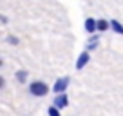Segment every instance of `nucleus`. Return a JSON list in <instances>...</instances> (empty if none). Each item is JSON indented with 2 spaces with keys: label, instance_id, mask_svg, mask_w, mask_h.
<instances>
[{
  "label": "nucleus",
  "instance_id": "11",
  "mask_svg": "<svg viewBox=\"0 0 123 116\" xmlns=\"http://www.w3.org/2000/svg\"><path fill=\"white\" fill-rule=\"evenodd\" d=\"M0 64H2V62H0Z\"/></svg>",
  "mask_w": 123,
  "mask_h": 116
},
{
  "label": "nucleus",
  "instance_id": "4",
  "mask_svg": "<svg viewBox=\"0 0 123 116\" xmlns=\"http://www.w3.org/2000/svg\"><path fill=\"white\" fill-rule=\"evenodd\" d=\"M54 105H56V107H65V105H67V96H65V94L58 96L56 100H54Z\"/></svg>",
  "mask_w": 123,
  "mask_h": 116
},
{
  "label": "nucleus",
  "instance_id": "1",
  "mask_svg": "<svg viewBox=\"0 0 123 116\" xmlns=\"http://www.w3.org/2000/svg\"><path fill=\"white\" fill-rule=\"evenodd\" d=\"M47 85L43 84V82H35V84L31 85V93L35 94V96H43V94L47 93Z\"/></svg>",
  "mask_w": 123,
  "mask_h": 116
},
{
  "label": "nucleus",
  "instance_id": "3",
  "mask_svg": "<svg viewBox=\"0 0 123 116\" xmlns=\"http://www.w3.org/2000/svg\"><path fill=\"white\" fill-rule=\"evenodd\" d=\"M87 62H89V54H87V53H81V54H80V60L76 62V67H78V69H81Z\"/></svg>",
  "mask_w": 123,
  "mask_h": 116
},
{
  "label": "nucleus",
  "instance_id": "9",
  "mask_svg": "<svg viewBox=\"0 0 123 116\" xmlns=\"http://www.w3.org/2000/svg\"><path fill=\"white\" fill-rule=\"evenodd\" d=\"M49 116H60L58 109H56V107H51V109H49Z\"/></svg>",
  "mask_w": 123,
  "mask_h": 116
},
{
  "label": "nucleus",
  "instance_id": "10",
  "mask_svg": "<svg viewBox=\"0 0 123 116\" xmlns=\"http://www.w3.org/2000/svg\"><path fill=\"white\" fill-rule=\"evenodd\" d=\"M2 85H4V80H2V78H0V87H2Z\"/></svg>",
  "mask_w": 123,
  "mask_h": 116
},
{
  "label": "nucleus",
  "instance_id": "6",
  "mask_svg": "<svg viewBox=\"0 0 123 116\" xmlns=\"http://www.w3.org/2000/svg\"><path fill=\"white\" fill-rule=\"evenodd\" d=\"M112 29H114L116 33H119V35H123V27L119 26L118 22H112Z\"/></svg>",
  "mask_w": 123,
  "mask_h": 116
},
{
  "label": "nucleus",
  "instance_id": "2",
  "mask_svg": "<svg viewBox=\"0 0 123 116\" xmlns=\"http://www.w3.org/2000/svg\"><path fill=\"white\" fill-rule=\"evenodd\" d=\"M67 84H69V78H62V80H58L56 84H54V91H56V93H62V91H65Z\"/></svg>",
  "mask_w": 123,
  "mask_h": 116
},
{
  "label": "nucleus",
  "instance_id": "7",
  "mask_svg": "<svg viewBox=\"0 0 123 116\" xmlns=\"http://www.w3.org/2000/svg\"><path fill=\"white\" fill-rule=\"evenodd\" d=\"M96 27L100 31H105V29H107V22H105V20H100V22H96Z\"/></svg>",
  "mask_w": 123,
  "mask_h": 116
},
{
  "label": "nucleus",
  "instance_id": "5",
  "mask_svg": "<svg viewBox=\"0 0 123 116\" xmlns=\"http://www.w3.org/2000/svg\"><path fill=\"white\" fill-rule=\"evenodd\" d=\"M85 27H87V31H94V27H96V22L92 18H89L87 22H85Z\"/></svg>",
  "mask_w": 123,
  "mask_h": 116
},
{
  "label": "nucleus",
  "instance_id": "8",
  "mask_svg": "<svg viewBox=\"0 0 123 116\" xmlns=\"http://www.w3.org/2000/svg\"><path fill=\"white\" fill-rule=\"evenodd\" d=\"M25 76H27V73H25V71H18V74H16V78H18L20 82H24V80H25Z\"/></svg>",
  "mask_w": 123,
  "mask_h": 116
}]
</instances>
